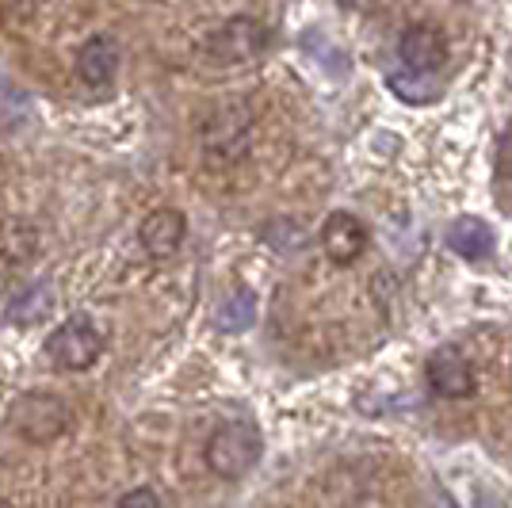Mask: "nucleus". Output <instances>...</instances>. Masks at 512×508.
Returning <instances> with one entry per match:
<instances>
[{
	"mask_svg": "<svg viewBox=\"0 0 512 508\" xmlns=\"http://www.w3.org/2000/svg\"><path fill=\"white\" fill-rule=\"evenodd\" d=\"M264 455V440H260V428L253 421H226L218 424L211 436H207V447H203V459L211 466V474L226 478V482H237L245 478Z\"/></svg>",
	"mask_w": 512,
	"mask_h": 508,
	"instance_id": "obj_1",
	"label": "nucleus"
},
{
	"mask_svg": "<svg viewBox=\"0 0 512 508\" xmlns=\"http://www.w3.org/2000/svg\"><path fill=\"white\" fill-rule=\"evenodd\" d=\"M73 421V409L58 398V394H46V390H31L20 394L12 409H8V424L12 432L27 440V444H54L65 428Z\"/></svg>",
	"mask_w": 512,
	"mask_h": 508,
	"instance_id": "obj_2",
	"label": "nucleus"
},
{
	"mask_svg": "<svg viewBox=\"0 0 512 508\" xmlns=\"http://www.w3.org/2000/svg\"><path fill=\"white\" fill-rule=\"evenodd\" d=\"M104 356V333L96 329V321L77 314L65 325H58L50 337H46V360L54 363L58 371H88L96 367V360Z\"/></svg>",
	"mask_w": 512,
	"mask_h": 508,
	"instance_id": "obj_3",
	"label": "nucleus"
},
{
	"mask_svg": "<svg viewBox=\"0 0 512 508\" xmlns=\"http://www.w3.org/2000/svg\"><path fill=\"white\" fill-rule=\"evenodd\" d=\"M268 50V27L253 16H234L207 39V58L218 65H245Z\"/></svg>",
	"mask_w": 512,
	"mask_h": 508,
	"instance_id": "obj_4",
	"label": "nucleus"
},
{
	"mask_svg": "<svg viewBox=\"0 0 512 508\" xmlns=\"http://www.w3.org/2000/svg\"><path fill=\"white\" fill-rule=\"evenodd\" d=\"M253 138V123L245 107H222L203 130V149L211 161H237Z\"/></svg>",
	"mask_w": 512,
	"mask_h": 508,
	"instance_id": "obj_5",
	"label": "nucleus"
},
{
	"mask_svg": "<svg viewBox=\"0 0 512 508\" xmlns=\"http://www.w3.org/2000/svg\"><path fill=\"white\" fill-rule=\"evenodd\" d=\"M398 58H402V65H406L413 77H428V73H436L440 65L448 62V43H444L440 27L413 23V27L402 31V39H398Z\"/></svg>",
	"mask_w": 512,
	"mask_h": 508,
	"instance_id": "obj_6",
	"label": "nucleus"
},
{
	"mask_svg": "<svg viewBox=\"0 0 512 508\" xmlns=\"http://www.w3.org/2000/svg\"><path fill=\"white\" fill-rule=\"evenodd\" d=\"M184 237H188V218L176 211V207H157L138 226V241H142V249L153 260H172V256L180 253Z\"/></svg>",
	"mask_w": 512,
	"mask_h": 508,
	"instance_id": "obj_7",
	"label": "nucleus"
},
{
	"mask_svg": "<svg viewBox=\"0 0 512 508\" xmlns=\"http://www.w3.org/2000/svg\"><path fill=\"white\" fill-rule=\"evenodd\" d=\"M318 241L333 264H356L363 256V249H367V226H363L356 214L333 211L321 222Z\"/></svg>",
	"mask_w": 512,
	"mask_h": 508,
	"instance_id": "obj_8",
	"label": "nucleus"
},
{
	"mask_svg": "<svg viewBox=\"0 0 512 508\" xmlns=\"http://www.w3.org/2000/svg\"><path fill=\"white\" fill-rule=\"evenodd\" d=\"M425 375H428L432 394L451 398V402L470 398V394L478 390V382H474V371H470L467 356H463V352H455V348H440L436 356H428Z\"/></svg>",
	"mask_w": 512,
	"mask_h": 508,
	"instance_id": "obj_9",
	"label": "nucleus"
},
{
	"mask_svg": "<svg viewBox=\"0 0 512 508\" xmlns=\"http://www.w3.org/2000/svg\"><path fill=\"white\" fill-rule=\"evenodd\" d=\"M77 73L88 88H107L119 73V43L111 35H92L77 50Z\"/></svg>",
	"mask_w": 512,
	"mask_h": 508,
	"instance_id": "obj_10",
	"label": "nucleus"
},
{
	"mask_svg": "<svg viewBox=\"0 0 512 508\" xmlns=\"http://www.w3.org/2000/svg\"><path fill=\"white\" fill-rule=\"evenodd\" d=\"M448 245L463 260H486L493 256V230L478 218H459L448 230Z\"/></svg>",
	"mask_w": 512,
	"mask_h": 508,
	"instance_id": "obj_11",
	"label": "nucleus"
},
{
	"mask_svg": "<svg viewBox=\"0 0 512 508\" xmlns=\"http://www.w3.org/2000/svg\"><path fill=\"white\" fill-rule=\"evenodd\" d=\"M54 310V295H50V287L43 283H35V287H27L23 295L12 298V306H8V318L16 321V325H39Z\"/></svg>",
	"mask_w": 512,
	"mask_h": 508,
	"instance_id": "obj_12",
	"label": "nucleus"
},
{
	"mask_svg": "<svg viewBox=\"0 0 512 508\" xmlns=\"http://www.w3.org/2000/svg\"><path fill=\"white\" fill-rule=\"evenodd\" d=\"M256 318V298L241 287L234 295L226 298V306H222V314H218V325L222 329H230V333H241V329H249Z\"/></svg>",
	"mask_w": 512,
	"mask_h": 508,
	"instance_id": "obj_13",
	"label": "nucleus"
},
{
	"mask_svg": "<svg viewBox=\"0 0 512 508\" xmlns=\"http://www.w3.org/2000/svg\"><path fill=\"white\" fill-rule=\"evenodd\" d=\"M115 508H165V505H161V497H157L153 489L142 486V489H130V493H123Z\"/></svg>",
	"mask_w": 512,
	"mask_h": 508,
	"instance_id": "obj_14",
	"label": "nucleus"
},
{
	"mask_svg": "<svg viewBox=\"0 0 512 508\" xmlns=\"http://www.w3.org/2000/svg\"><path fill=\"white\" fill-rule=\"evenodd\" d=\"M0 508H16V505H12V501H4V497H0Z\"/></svg>",
	"mask_w": 512,
	"mask_h": 508,
	"instance_id": "obj_15",
	"label": "nucleus"
}]
</instances>
